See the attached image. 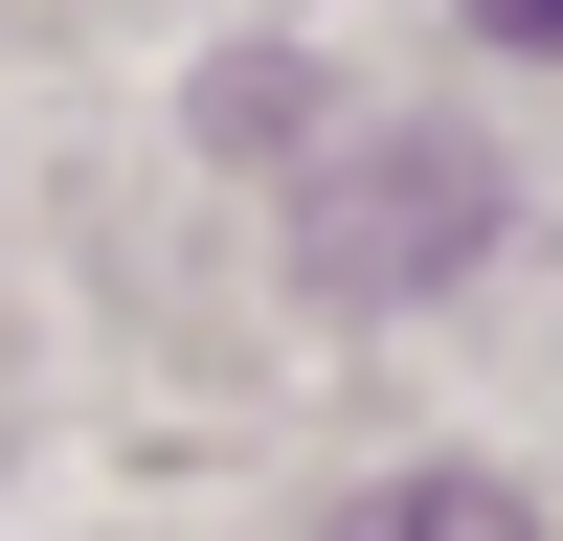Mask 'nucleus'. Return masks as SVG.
I'll use <instances>...</instances> for the list:
<instances>
[{"label":"nucleus","mask_w":563,"mask_h":541,"mask_svg":"<svg viewBox=\"0 0 563 541\" xmlns=\"http://www.w3.org/2000/svg\"><path fill=\"white\" fill-rule=\"evenodd\" d=\"M474 249H496V158H474V135H339V158H316V203H294V270H316L339 316L451 294Z\"/></svg>","instance_id":"f257e3e1"},{"label":"nucleus","mask_w":563,"mask_h":541,"mask_svg":"<svg viewBox=\"0 0 563 541\" xmlns=\"http://www.w3.org/2000/svg\"><path fill=\"white\" fill-rule=\"evenodd\" d=\"M339 541H541L496 474H384V496H339Z\"/></svg>","instance_id":"f03ea898"},{"label":"nucleus","mask_w":563,"mask_h":541,"mask_svg":"<svg viewBox=\"0 0 563 541\" xmlns=\"http://www.w3.org/2000/svg\"><path fill=\"white\" fill-rule=\"evenodd\" d=\"M203 135L249 158V135H316V68H203Z\"/></svg>","instance_id":"7ed1b4c3"},{"label":"nucleus","mask_w":563,"mask_h":541,"mask_svg":"<svg viewBox=\"0 0 563 541\" xmlns=\"http://www.w3.org/2000/svg\"><path fill=\"white\" fill-rule=\"evenodd\" d=\"M474 45H519V68H563V0H474Z\"/></svg>","instance_id":"20e7f679"}]
</instances>
